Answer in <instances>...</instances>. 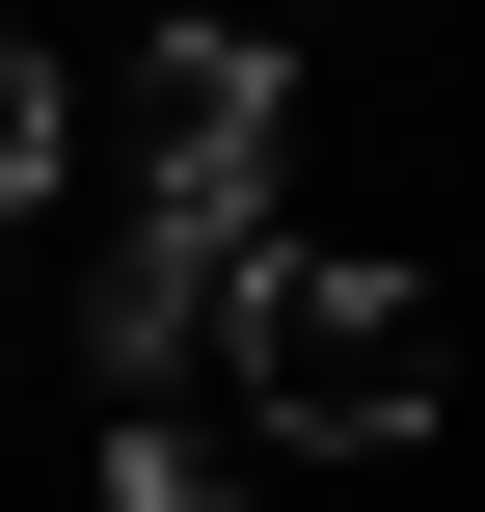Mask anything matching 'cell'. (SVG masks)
<instances>
[{
	"instance_id": "1",
	"label": "cell",
	"mask_w": 485,
	"mask_h": 512,
	"mask_svg": "<svg viewBox=\"0 0 485 512\" xmlns=\"http://www.w3.org/2000/svg\"><path fill=\"white\" fill-rule=\"evenodd\" d=\"M216 405H243V459L297 432V459H405L432 405H459V324H432V270H378V243H270L243 297H216Z\"/></svg>"
},
{
	"instance_id": "2",
	"label": "cell",
	"mask_w": 485,
	"mask_h": 512,
	"mask_svg": "<svg viewBox=\"0 0 485 512\" xmlns=\"http://www.w3.org/2000/svg\"><path fill=\"white\" fill-rule=\"evenodd\" d=\"M270 270V189H135V243H108V351L162 378V351H216V297Z\"/></svg>"
},
{
	"instance_id": "3",
	"label": "cell",
	"mask_w": 485,
	"mask_h": 512,
	"mask_svg": "<svg viewBox=\"0 0 485 512\" xmlns=\"http://www.w3.org/2000/svg\"><path fill=\"white\" fill-rule=\"evenodd\" d=\"M270 108H297L270 27H162V54H135V162H162V189H270Z\"/></svg>"
},
{
	"instance_id": "4",
	"label": "cell",
	"mask_w": 485,
	"mask_h": 512,
	"mask_svg": "<svg viewBox=\"0 0 485 512\" xmlns=\"http://www.w3.org/2000/svg\"><path fill=\"white\" fill-rule=\"evenodd\" d=\"M108 512H243V405H135L108 432Z\"/></svg>"
},
{
	"instance_id": "5",
	"label": "cell",
	"mask_w": 485,
	"mask_h": 512,
	"mask_svg": "<svg viewBox=\"0 0 485 512\" xmlns=\"http://www.w3.org/2000/svg\"><path fill=\"white\" fill-rule=\"evenodd\" d=\"M0 216H54V54L0 27Z\"/></svg>"
}]
</instances>
